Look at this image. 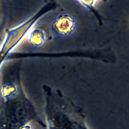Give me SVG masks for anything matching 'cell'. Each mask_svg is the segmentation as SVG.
I'll use <instances>...</instances> for the list:
<instances>
[{"instance_id": "6da1fadb", "label": "cell", "mask_w": 129, "mask_h": 129, "mask_svg": "<svg viewBox=\"0 0 129 129\" xmlns=\"http://www.w3.org/2000/svg\"><path fill=\"white\" fill-rule=\"evenodd\" d=\"M34 123L46 127L26 95L19 75H4L0 83V129H22Z\"/></svg>"}, {"instance_id": "7a4b0ae2", "label": "cell", "mask_w": 129, "mask_h": 129, "mask_svg": "<svg viewBox=\"0 0 129 129\" xmlns=\"http://www.w3.org/2000/svg\"><path fill=\"white\" fill-rule=\"evenodd\" d=\"M42 88L47 129H89L80 106L58 89L46 84Z\"/></svg>"}, {"instance_id": "3957f363", "label": "cell", "mask_w": 129, "mask_h": 129, "mask_svg": "<svg viewBox=\"0 0 129 129\" xmlns=\"http://www.w3.org/2000/svg\"><path fill=\"white\" fill-rule=\"evenodd\" d=\"M78 26L77 20L73 15L68 13H62L53 18L50 29L55 35L67 37L75 33Z\"/></svg>"}, {"instance_id": "277c9868", "label": "cell", "mask_w": 129, "mask_h": 129, "mask_svg": "<svg viewBox=\"0 0 129 129\" xmlns=\"http://www.w3.org/2000/svg\"><path fill=\"white\" fill-rule=\"evenodd\" d=\"M50 29L46 25L39 24L30 30L28 33V41L30 46L34 48L43 46L51 39Z\"/></svg>"}, {"instance_id": "5b68a950", "label": "cell", "mask_w": 129, "mask_h": 129, "mask_svg": "<svg viewBox=\"0 0 129 129\" xmlns=\"http://www.w3.org/2000/svg\"><path fill=\"white\" fill-rule=\"evenodd\" d=\"M86 7L89 9L93 8L94 4L98 0H78Z\"/></svg>"}, {"instance_id": "8992f818", "label": "cell", "mask_w": 129, "mask_h": 129, "mask_svg": "<svg viewBox=\"0 0 129 129\" xmlns=\"http://www.w3.org/2000/svg\"><path fill=\"white\" fill-rule=\"evenodd\" d=\"M32 124H29V125H28L26 126H25L24 127H23L22 129H34L33 126H32Z\"/></svg>"}, {"instance_id": "52a82bcc", "label": "cell", "mask_w": 129, "mask_h": 129, "mask_svg": "<svg viewBox=\"0 0 129 129\" xmlns=\"http://www.w3.org/2000/svg\"><path fill=\"white\" fill-rule=\"evenodd\" d=\"M0 23H1V17H0Z\"/></svg>"}]
</instances>
